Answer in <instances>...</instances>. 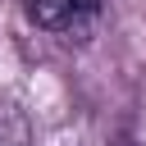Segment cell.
<instances>
[{"label": "cell", "mask_w": 146, "mask_h": 146, "mask_svg": "<svg viewBox=\"0 0 146 146\" xmlns=\"http://www.w3.org/2000/svg\"><path fill=\"white\" fill-rule=\"evenodd\" d=\"M105 0H23L27 18L46 32H78L100 14Z\"/></svg>", "instance_id": "obj_1"}, {"label": "cell", "mask_w": 146, "mask_h": 146, "mask_svg": "<svg viewBox=\"0 0 146 146\" xmlns=\"http://www.w3.org/2000/svg\"><path fill=\"white\" fill-rule=\"evenodd\" d=\"M36 132H32V119L18 100H0V146H32Z\"/></svg>", "instance_id": "obj_2"}, {"label": "cell", "mask_w": 146, "mask_h": 146, "mask_svg": "<svg viewBox=\"0 0 146 146\" xmlns=\"http://www.w3.org/2000/svg\"><path fill=\"white\" fill-rule=\"evenodd\" d=\"M119 146H137V141H132V137H123V141H119Z\"/></svg>", "instance_id": "obj_3"}]
</instances>
